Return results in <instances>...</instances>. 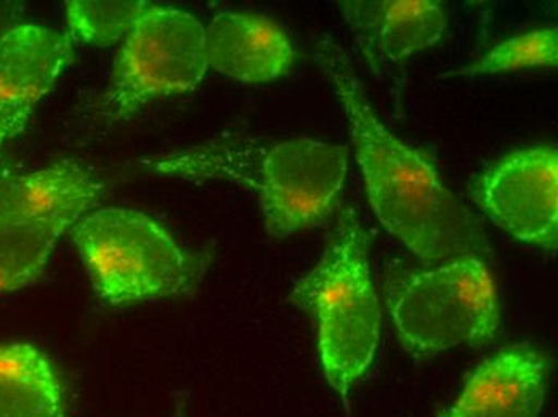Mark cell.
Listing matches in <instances>:
<instances>
[{
  "label": "cell",
  "mask_w": 558,
  "mask_h": 417,
  "mask_svg": "<svg viewBox=\"0 0 558 417\" xmlns=\"http://www.w3.org/2000/svg\"><path fill=\"white\" fill-rule=\"evenodd\" d=\"M315 60L342 103L367 198L384 229L425 263L488 257L492 246L478 217L449 192L424 151L380 122L339 42L322 37Z\"/></svg>",
  "instance_id": "1"
},
{
  "label": "cell",
  "mask_w": 558,
  "mask_h": 417,
  "mask_svg": "<svg viewBox=\"0 0 558 417\" xmlns=\"http://www.w3.org/2000/svg\"><path fill=\"white\" fill-rule=\"evenodd\" d=\"M138 168L162 177L223 180L255 189L268 235L286 238L335 213L349 172V148L307 137H222L138 159Z\"/></svg>",
  "instance_id": "2"
},
{
  "label": "cell",
  "mask_w": 558,
  "mask_h": 417,
  "mask_svg": "<svg viewBox=\"0 0 558 417\" xmlns=\"http://www.w3.org/2000/svg\"><path fill=\"white\" fill-rule=\"evenodd\" d=\"M369 247L356 210H340L325 254L291 293L292 304L316 323L326 379L345 406L380 341L383 310L371 278Z\"/></svg>",
  "instance_id": "3"
},
{
  "label": "cell",
  "mask_w": 558,
  "mask_h": 417,
  "mask_svg": "<svg viewBox=\"0 0 558 417\" xmlns=\"http://www.w3.org/2000/svg\"><path fill=\"white\" fill-rule=\"evenodd\" d=\"M384 296L401 345L432 357L458 345L488 344L501 329V308L485 260L475 256L425 267L391 263Z\"/></svg>",
  "instance_id": "4"
},
{
  "label": "cell",
  "mask_w": 558,
  "mask_h": 417,
  "mask_svg": "<svg viewBox=\"0 0 558 417\" xmlns=\"http://www.w3.org/2000/svg\"><path fill=\"white\" fill-rule=\"evenodd\" d=\"M71 236L95 291L112 307L186 296L213 260L209 254L190 253L158 220L134 209L88 213Z\"/></svg>",
  "instance_id": "5"
},
{
  "label": "cell",
  "mask_w": 558,
  "mask_h": 417,
  "mask_svg": "<svg viewBox=\"0 0 558 417\" xmlns=\"http://www.w3.org/2000/svg\"><path fill=\"white\" fill-rule=\"evenodd\" d=\"M207 70L199 20L183 10L149 5L125 36L101 116L128 120L155 98L196 89Z\"/></svg>",
  "instance_id": "6"
},
{
  "label": "cell",
  "mask_w": 558,
  "mask_h": 417,
  "mask_svg": "<svg viewBox=\"0 0 558 417\" xmlns=\"http://www.w3.org/2000/svg\"><path fill=\"white\" fill-rule=\"evenodd\" d=\"M485 216L512 238L556 250L558 152L554 147L517 149L489 165L472 186Z\"/></svg>",
  "instance_id": "7"
},
{
  "label": "cell",
  "mask_w": 558,
  "mask_h": 417,
  "mask_svg": "<svg viewBox=\"0 0 558 417\" xmlns=\"http://www.w3.org/2000/svg\"><path fill=\"white\" fill-rule=\"evenodd\" d=\"M73 39L34 23L0 36V174L7 145L19 137L37 103L73 61Z\"/></svg>",
  "instance_id": "8"
},
{
  "label": "cell",
  "mask_w": 558,
  "mask_h": 417,
  "mask_svg": "<svg viewBox=\"0 0 558 417\" xmlns=\"http://www.w3.org/2000/svg\"><path fill=\"white\" fill-rule=\"evenodd\" d=\"M107 183L77 161L31 174H0V230L36 226L63 235L100 205Z\"/></svg>",
  "instance_id": "9"
},
{
  "label": "cell",
  "mask_w": 558,
  "mask_h": 417,
  "mask_svg": "<svg viewBox=\"0 0 558 417\" xmlns=\"http://www.w3.org/2000/svg\"><path fill=\"white\" fill-rule=\"evenodd\" d=\"M339 7L374 71L437 46L448 29L444 7L430 0H347Z\"/></svg>",
  "instance_id": "10"
},
{
  "label": "cell",
  "mask_w": 558,
  "mask_h": 417,
  "mask_svg": "<svg viewBox=\"0 0 558 417\" xmlns=\"http://www.w3.org/2000/svg\"><path fill=\"white\" fill-rule=\"evenodd\" d=\"M550 368V358L531 345L502 348L469 376L440 417H539Z\"/></svg>",
  "instance_id": "11"
},
{
  "label": "cell",
  "mask_w": 558,
  "mask_h": 417,
  "mask_svg": "<svg viewBox=\"0 0 558 417\" xmlns=\"http://www.w3.org/2000/svg\"><path fill=\"white\" fill-rule=\"evenodd\" d=\"M207 66L238 83L265 84L284 76L294 47L284 30L264 16L222 12L204 28Z\"/></svg>",
  "instance_id": "12"
},
{
  "label": "cell",
  "mask_w": 558,
  "mask_h": 417,
  "mask_svg": "<svg viewBox=\"0 0 558 417\" xmlns=\"http://www.w3.org/2000/svg\"><path fill=\"white\" fill-rule=\"evenodd\" d=\"M0 417H66L60 372L34 345L0 344Z\"/></svg>",
  "instance_id": "13"
},
{
  "label": "cell",
  "mask_w": 558,
  "mask_h": 417,
  "mask_svg": "<svg viewBox=\"0 0 558 417\" xmlns=\"http://www.w3.org/2000/svg\"><path fill=\"white\" fill-rule=\"evenodd\" d=\"M58 233L36 226L0 230V294L22 290L46 270Z\"/></svg>",
  "instance_id": "14"
},
{
  "label": "cell",
  "mask_w": 558,
  "mask_h": 417,
  "mask_svg": "<svg viewBox=\"0 0 558 417\" xmlns=\"http://www.w3.org/2000/svg\"><path fill=\"white\" fill-rule=\"evenodd\" d=\"M148 2H66V22L73 42L95 47H110L128 36L135 22L148 9Z\"/></svg>",
  "instance_id": "15"
},
{
  "label": "cell",
  "mask_w": 558,
  "mask_h": 417,
  "mask_svg": "<svg viewBox=\"0 0 558 417\" xmlns=\"http://www.w3.org/2000/svg\"><path fill=\"white\" fill-rule=\"evenodd\" d=\"M558 63L557 28L531 30L504 40L474 63L451 71L444 77H478L522 70V68H556Z\"/></svg>",
  "instance_id": "16"
},
{
  "label": "cell",
  "mask_w": 558,
  "mask_h": 417,
  "mask_svg": "<svg viewBox=\"0 0 558 417\" xmlns=\"http://www.w3.org/2000/svg\"><path fill=\"white\" fill-rule=\"evenodd\" d=\"M19 7L12 3H0V36L5 30L16 26V19H19Z\"/></svg>",
  "instance_id": "17"
}]
</instances>
